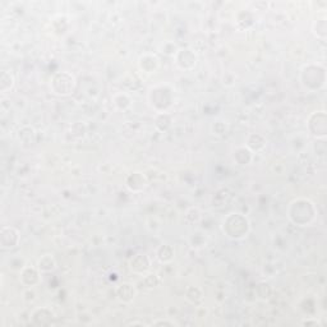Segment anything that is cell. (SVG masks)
Returning a JSON list of instances; mask_svg holds the SVG:
<instances>
[{
	"mask_svg": "<svg viewBox=\"0 0 327 327\" xmlns=\"http://www.w3.org/2000/svg\"><path fill=\"white\" fill-rule=\"evenodd\" d=\"M287 215L296 225L306 226L309 225L316 217V207L307 198H297L290 202Z\"/></svg>",
	"mask_w": 327,
	"mask_h": 327,
	"instance_id": "obj_1",
	"label": "cell"
},
{
	"mask_svg": "<svg viewBox=\"0 0 327 327\" xmlns=\"http://www.w3.org/2000/svg\"><path fill=\"white\" fill-rule=\"evenodd\" d=\"M249 221L242 213H229L223 221V232L226 237L234 240H240L247 238L249 234Z\"/></svg>",
	"mask_w": 327,
	"mask_h": 327,
	"instance_id": "obj_2",
	"label": "cell"
},
{
	"mask_svg": "<svg viewBox=\"0 0 327 327\" xmlns=\"http://www.w3.org/2000/svg\"><path fill=\"white\" fill-rule=\"evenodd\" d=\"M173 90L169 86H156V87H152L149 92L150 104L159 114L168 113V110L173 105Z\"/></svg>",
	"mask_w": 327,
	"mask_h": 327,
	"instance_id": "obj_3",
	"label": "cell"
},
{
	"mask_svg": "<svg viewBox=\"0 0 327 327\" xmlns=\"http://www.w3.org/2000/svg\"><path fill=\"white\" fill-rule=\"evenodd\" d=\"M302 85L308 90H318L324 86V68L306 65L301 73Z\"/></svg>",
	"mask_w": 327,
	"mask_h": 327,
	"instance_id": "obj_4",
	"label": "cell"
},
{
	"mask_svg": "<svg viewBox=\"0 0 327 327\" xmlns=\"http://www.w3.org/2000/svg\"><path fill=\"white\" fill-rule=\"evenodd\" d=\"M51 90L58 96H68L73 93L76 88V78L70 73H58L51 80Z\"/></svg>",
	"mask_w": 327,
	"mask_h": 327,
	"instance_id": "obj_5",
	"label": "cell"
},
{
	"mask_svg": "<svg viewBox=\"0 0 327 327\" xmlns=\"http://www.w3.org/2000/svg\"><path fill=\"white\" fill-rule=\"evenodd\" d=\"M21 240V234L12 226H3L0 230V247L3 249H12L17 247Z\"/></svg>",
	"mask_w": 327,
	"mask_h": 327,
	"instance_id": "obj_6",
	"label": "cell"
},
{
	"mask_svg": "<svg viewBox=\"0 0 327 327\" xmlns=\"http://www.w3.org/2000/svg\"><path fill=\"white\" fill-rule=\"evenodd\" d=\"M176 65L180 69L192 70L197 65V55L191 49H180L175 53Z\"/></svg>",
	"mask_w": 327,
	"mask_h": 327,
	"instance_id": "obj_7",
	"label": "cell"
},
{
	"mask_svg": "<svg viewBox=\"0 0 327 327\" xmlns=\"http://www.w3.org/2000/svg\"><path fill=\"white\" fill-rule=\"evenodd\" d=\"M40 274L38 267L24 266L21 270V282L27 287H33L40 281Z\"/></svg>",
	"mask_w": 327,
	"mask_h": 327,
	"instance_id": "obj_8",
	"label": "cell"
},
{
	"mask_svg": "<svg viewBox=\"0 0 327 327\" xmlns=\"http://www.w3.org/2000/svg\"><path fill=\"white\" fill-rule=\"evenodd\" d=\"M149 181H147L146 176L142 173H132L128 175L127 181H125V186L129 191L132 192H141L143 191L147 187Z\"/></svg>",
	"mask_w": 327,
	"mask_h": 327,
	"instance_id": "obj_9",
	"label": "cell"
},
{
	"mask_svg": "<svg viewBox=\"0 0 327 327\" xmlns=\"http://www.w3.org/2000/svg\"><path fill=\"white\" fill-rule=\"evenodd\" d=\"M138 65L142 72L151 75V73L156 72L157 68H159V59L154 54H144L139 58Z\"/></svg>",
	"mask_w": 327,
	"mask_h": 327,
	"instance_id": "obj_10",
	"label": "cell"
},
{
	"mask_svg": "<svg viewBox=\"0 0 327 327\" xmlns=\"http://www.w3.org/2000/svg\"><path fill=\"white\" fill-rule=\"evenodd\" d=\"M130 270L136 274L143 275L150 269V260L146 255H136L129 262Z\"/></svg>",
	"mask_w": 327,
	"mask_h": 327,
	"instance_id": "obj_11",
	"label": "cell"
},
{
	"mask_svg": "<svg viewBox=\"0 0 327 327\" xmlns=\"http://www.w3.org/2000/svg\"><path fill=\"white\" fill-rule=\"evenodd\" d=\"M115 293H117L118 299L123 303H130L136 297V289H134L133 285L128 284V282L120 284L115 290Z\"/></svg>",
	"mask_w": 327,
	"mask_h": 327,
	"instance_id": "obj_12",
	"label": "cell"
},
{
	"mask_svg": "<svg viewBox=\"0 0 327 327\" xmlns=\"http://www.w3.org/2000/svg\"><path fill=\"white\" fill-rule=\"evenodd\" d=\"M266 147V139L260 134H250L247 139V149L250 152H260Z\"/></svg>",
	"mask_w": 327,
	"mask_h": 327,
	"instance_id": "obj_13",
	"label": "cell"
},
{
	"mask_svg": "<svg viewBox=\"0 0 327 327\" xmlns=\"http://www.w3.org/2000/svg\"><path fill=\"white\" fill-rule=\"evenodd\" d=\"M55 267H56V262L51 255H44L43 257L39 258L38 269L41 274H46V272L54 271Z\"/></svg>",
	"mask_w": 327,
	"mask_h": 327,
	"instance_id": "obj_14",
	"label": "cell"
},
{
	"mask_svg": "<svg viewBox=\"0 0 327 327\" xmlns=\"http://www.w3.org/2000/svg\"><path fill=\"white\" fill-rule=\"evenodd\" d=\"M157 260L161 264H169L174 258V249L170 244H162L157 249Z\"/></svg>",
	"mask_w": 327,
	"mask_h": 327,
	"instance_id": "obj_15",
	"label": "cell"
},
{
	"mask_svg": "<svg viewBox=\"0 0 327 327\" xmlns=\"http://www.w3.org/2000/svg\"><path fill=\"white\" fill-rule=\"evenodd\" d=\"M14 87V77L11 72L4 70L0 77V92L6 95Z\"/></svg>",
	"mask_w": 327,
	"mask_h": 327,
	"instance_id": "obj_16",
	"label": "cell"
},
{
	"mask_svg": "<svg viewBox=\"0 0 327 327\" xmlns=\"http://www.w3.org/2000/svg\"><path fill=\"white\" fill-rule=\"evenodd\" d=\"M186 298H187V301L191 302L192 304H200V303H202V301H203V293L200 287L192 286L187 290Z\"/></svg>",
	"mask_w": 327,
	"mask_h": 327,
	"instance_id": "obj_17",
	"label": "cell"
},
{
	"mask_svg": "<svg viewBox=\"0 0 327 327\" xmlns=\"http://www.w3.org/2000/svg\"><path fill=\"white\" fill-rule=\"evenodd\" d=\"M45 317H54L53 312L48 308H41V309H36L33 313H32V319L35 322L36 324H46V322L44 321Z\"/></svg>",
	"mask_w": 327,
	"mask_h": 327,
	"instance_id": "obj_18",
	"label": "cell"
},
{
	"mask_svg": "<svg viewBox=\"0 0 327 327\" xmlns=\"http://www.w3.org/2000/svg\"><path fill=\"white\" fill-rule=\"evenodd\" d=\"M113 100H114V105L119 110H127L130 106V99L125 93H117Z\"/></svg>",
	"mask_w": 327,
	"mask_h": 327,
	"instance_id": "obj_19",
	"label": "cell"
},
{
	"mask_svg": "<svg viewBox=\"0 0 327 327\" xmlns=\"http://www.w3.org/2000/svg\"><path fill=\"white\" fill-rule=\"evenodd\" d=\"M318 28L319 31L317 32L316 33V36L317 38H319V32H322V38H326V29H327V27H326V19L324 18H322V19H316V21H314V23H313V27H312V29H317Z\"/></svg>",
	"mask_w": 327,
	"mask_h": 327,
	"instance_id": "obj_20",
	"label": "cell"
},
{
	"mask_svg": "<svg viewBox=\"0 0 327 327\" xmlns=\"http://www.w3.org/2000/svg\"><path fill=\"white\" fill-rule=\"evenodd\" d=\"M143 284H144V286L149 287V289H151V287L157 286V284H159V279H157V276L155 274L146 275L143 279Z\"/></svg>",
	"mask_w": 327,
	"mask_h": 327,
	"instance_id": "obj_21",
	"label": "cell"
},
{
	"mask_svg": "<svg viewBox=\"0 0 327 327\" xmlns=\"http://www.w3.org/2000/svg\"><path fill=\"white\" fill-rule=\"evenodd\" d=\"M154 324H170V326H173L174 322H169V321H156V322H154Z\"/></svg>",
	"mask_w": 327,
	"mask_h": 327,
	"instance_id": "obj_22",
	"label": "cell"
}]
</instances>
